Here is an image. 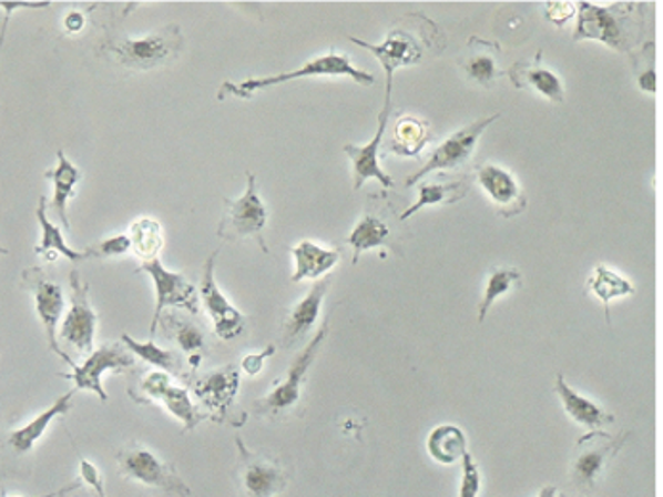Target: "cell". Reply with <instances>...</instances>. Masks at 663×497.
I'll return each mask as SVG.
<instances>
[{
	"mask_svg": "<svg viewBox=\"0 0 663 497\" xmlns=\"http://www.w3.org/2000/svg\"><path fill=\"white\" fill-rule=\"evenodd\" d=\"M574 41H599L622 54H633L646 33V7L641 2H618L599 7L580 2Z\"/></svg>",
	"mask_w": 663,
	"mask_h": 497,
	"instance_id": "6da1fadb",
	"label": "cell"
},
{
	"mask_svg": "<svg viewBox=\"0 0 663 497\" xmlns=\"http://www.w3.org/2000/svg\"><path fill=\"white\" fill-rule=\"evenodd\" d=\"M350 41L379 60L382 70L387 71V79H395L398 68L421 63L427 55L446 49L442 29L422 14L404 16L382 44H371L356 37H350Z\"/></svg>",
	"mask_w": 663,
	"mask_h": 497,
	"instance_id": "7a4b0ae2",
	"label": "cell"
},
{
	"mask_svg": "<svg viewBox=\"0 0 663 497\" xmlns=\"http://www.w3.org/2000/svg\"><path fill=\"white\" fill-rule=\"evenodd\" d=\"M182 47V31L176 23H171L152 36H110L100 44V52L126 70L150 71L174 62Z\"/></svg>",
	"mask_w": 663,
	"mask_h": 497,
	"instance_id": "3957f363",
	"label": "cell"
},
{
	"mask_svg": "<svg viewBox=\"0 0 663 497\" xmlns=\"http://www.w3.org/2000/svg\"><path fill=\"white\" fill-rule=\"evenodd\" d=\"M305 77H350L353 81L364 87H371L375 84V77L367 71L354 68L350 58L339 52H329V54L316 58L312 62L306 63L298 70L289 71V73H279V75L261 77V79H247L243 83H232L226 81L222 83L218 90V100L224 98L235 97L239 100H249L255 97L258 90H266L276 84L290 83L297 79H305Z\"/></svg>",
	"mask_w": 663,
	"mask_h": 497,
	"instance_id": "277c9868",
	"label": "cell"
},
{
	"mask_svg": "<svg viewBox=\"0 0 663 497\" xmlns=\"http://www.w3.org/2000/svg\"><path fill=\"white\" fill-rule=\"evenodd\" d=\"M327 332H329V322L325 320L324 325L319 327V332L312 337L310 343L303 348V353L298 354L295 362L290 364L284 379L277 381L264 398L253 404L256 415L276 419L279 415L297 408L298 402L303 398V385H305L306 375H308V369L314 364V359L318 356L319 348L324 345Z\"/></svg>",
	"mask_w": 663,
	"mask_h": 497,
	"instance_id": "5b68a950",
	"label": "cell"
},
{
	"mask_svg": "<svg viewBox=\"0 0 663 497\" xmlns=\"http://www.w3.org/2000/svg\"><path fill=\"white\" fill-rule=\"evenodd\" d=\"M239 462L235 467V483L242 497H274L287 488L290 470L276 457L253 452L243 440H235Z\"/></svg>",
	"mask_w": 663,
	"mask_h": 497,
	"instance_id": "8992f818",
	"label": "cell"
},
{
	"mask_svg": "<svg viewBox=\"0 0 663 497\" xmlns=\"http://www.w3.org/2000/svg\"><path fill=\"white\" fill-rule=\"evenodd\" d=\"M118 463L123 477L129 480L160 488L178 497L192 496L190 486L182 480L173 465L163 462L155 452L145 448L144 444L131 443L123 446L118 452Z\"/></svg>",
	"mask_w": 663,
	"mask_h": 497,
	"instance_id": "52a82bcc",
	"label": "cell"
},
{
	"mask_svg": "<svg viewBox=\"0 0 663 497\" xmlns=\"http://www.w3.org/2000/svg\"><path fill=\"white\" fill-rule=\"evenodd\" d=\"M266 222H268V211L256 192V176L253 173H247L245 194L237 200H224V214H222L216 234L228 242L253 237L263 247L264 253H268L263 237Z\"/></svg>",
	"mask_w": 663,
	"mask_h": 497,
	"instance_id": "ba28073f",
	"label": "cell"
},
{
	"mask_svg": "<svg viewBox=\"0 0 663 497\" xmlns=\"http://www.w3.org/2000/svg\"><path fill=\"white\" fill-rule=\"evenodd\" d=\"M140 272L152 277L155 287V314H153L150 333L155 337L160 329V320L166 308H184L192 316L200 314V297L195 285L182 272L165 268L160 258L142 264Z\"/></svg>",
	"mask_w": 663,
	"mask_h": 497,
	"instance_id": "9c48e42d",
	"label": "cell"
},
{
	"mask_svg": "<svg viewBox=\"0 0 663 497\" xmlns=\"http://www.w3.org/2000/svg\"><path fill=\"white\" fill-rule=\"evenodd\" d=\"M71 306L62 327L58 332V343L73 348L79 356H89L94 351L98 314L89 301V285L84 284L81 274L73 270L70 274Z\"/></svg>",
	"mask_w": 663,
	"mask_h": 497,
	"instance_id": "30bf717a",
	"label": "cell"
},
{
	"mask_svg": "<svg viewBox=\"0 0 663 497\" xmlns=\"http://www.w3.org/2000/svg\"><path fill=\"white\" fill-rule=\"evenodd\" d=\"M628 440V433L620 436H610L602 430H591L589 435L581 436L578 443V456L572 463V483L580 490H594L601 483L604 469L623 448Z\"/></svg>",
	"mask_w": 663,
	"mask_h": 497,
	"instance_id": "8fae6325",
	"label": "cell"
},
{
	"mask_svg": "<svg viewBox=\"0 0 663 497\" xmlns=\"http://www.w3.org/2000/svg\"><path fill=\"white\" fill-rule=\"evenodd\" d=\"M134 366V354L129 353V348L121 343H105L96 351L86 356L81 366L75 362L71 364V373H60L63 379L73 381L75 390H90L96 394L98 398L108 400L104 387H102V377L105 372H125Z\"/></svg>",
	"mask_w": 663,
	"mask_h": 497,
	"instance_id": "7c38bea8",
	"label": "cell"
},
{
	"mask_svg": "<svg viewBox=\"0 0 663 497\" xmlns=\"http://www.w3.org/2000/svg\"><path fill=\"white\" fill-rule=\"evenodd\" d=\"M23 284L33 293V301H35L37 316L41 320L44 333H47V341H49L50 351L58 354L65 364H73L70 354L62 351V346L58 343V324L62 320L63 311H65V297H63V290L60 285L52 282L41 268H28L23 272Z\"/></svg>",
	"mask_w": 663,
	"mask_h": 497,
	"instance_id": "4fadbf2b",
	"label": "cell"
},
{
	"mask_svg": "<svg viewBox=\"0 0 663 497\" xmlns=\"http://www.w3.org/2000/svg\"><path fill=\"white\" fill-rule=\"evenodd\" d=\"M498 119L499 113L490 115V118L478 119L475 123H470L469 126H465L461 131H457L456 134H451L448 140H443L442 144L438 145L435 152H432L425 166L406 180V186H415L417 182H421L425 176H429L435 171H449V169H457V166L465 165L470 160L472 152H475L482 132L491 123H496Z\"/></svg>",
	"mask_w": 663,
	"mask_h": 497,
	"instance_id": "5bb4252c",
	"label": "cell"
},
{
	"mask_svg": "<svg viewBox=\"0 0 663 497\" xmlns=\"http://www.w3.org/2000/svg\"><path fill=\"white\" fill-rule=\"evenodd\" d=\"M392 83H395V79H387L385 105H382L379 113V126H377L374 140L366 145H345V153L353 161L354 190L356 192L366 184L367 180L371 179L379 180L382 187L395 186V180L390 179L379 165L380 145H382V136L387 131L390 110H392Z\"/></svg>",
	"mask_w": 663,
	"mask_h": 497,
	"instance_id": "9a60e30c",
	"label": "cell"
},
{
	"mask_svg": "<svg viewBox=\"0 0 663 497\" xmlns=\"http://www.w3.org/2000/svg\"><path fill=\"white\" fill-rule=\"evenodd\" d=\"M216 256H218V251L208 256L205 268H203L200 301L205 306V311L208 312L211 320H213L216 337H221L222 341H234L245 332V316L235 308L234 304H230L226 295L216 285Z\"/></svg>",
	"mask_w": 663,
	"mask_h": 497,
	"instance_id": "2e32d148",
	"label": "cell"
},
{
	"mask_svg": "<svg viewBox=\"0 0 663 497\" xmlns=\"http://www.w3.org/2000/svg\"><path fill=\"white\" fill-rule=\"evenodd\" d=\"M239 390V367L230 364L215 372L200 375L194 381L195 398L207 408L208 419L222 423L228 419V412L234 406Z\"/></svg>",
	"mask_w": 663,
	"mask_h": 497,
	"instance_id": "e0dca14e",
	"label": "cell"
},
{
	"mask_svg": "<svg viewBox=\"0 0 663 497\" xmlns=\"http://www.w3.org/2000/svg\"><path fill=\"white\" fill-rule=\"evenodd\" d=\"M477 180L493 203V209L501 216L512 219L517 214L524 213L528 205L524 192L514 176L509 171H504L503 166L493 163L478 165Z\"/></svg>",
	"mask_w": 663,
	"mask_h": 497,
	"instance_id": "ac0fdd59",
	"label": "cell"
},
{
	"mask_svg": "<svg viewBox=\"0 0 663 497\" xmlns=\"http://www.w3.org/2000/svg\"><path fill=\"white\" fill-rule=\"evenodd\" d=\"M75 394V388L68 394H63L49 409H44L42 414L37 415L35 419H31L28 425L12 430L8 435L7 443L2 444L4 456H10L12 459H21V457L29 456L33 452V448H35L37 443L44 436V433L49 430L52 422L70 412Z\"/></svg>",
	"mask_w": 663,
	"mask_h": 497,
	"instance_id": "d6986e66",
	"label": "cell"
},
{
	"mask_svg": "<svg viewBox=\"0 0 663 497\" xmlns=\"http://www.w3.org/2000/svg\"><path fill=\"white\" fill-rule=\"evenodd\" d=\"M543 52L539 50L538 54L530 62H519L507 71L512 84L517 89L530 90L533 94L547 98L551 102L562 104L564 102V87L559 75L543 65Z\"/></svg>",
	"mask_w": 663,
	"mask_h": 497,
	"instance_id": "ffe728a7",
	"label": "cell"
},
{
	"mask_svg": "<svg viewBox=\"0 0 663 497\" xmlns=\"http://www.w3.org/2000/svg\"><path fill=\"white\" fill-rule=\"evenodd\" d=\"M459 68L472 83L491 87L504 71L499 68V47L480 37H470L465 54L459 58Z\"/></svg>",
	"mask_w": 663,
	"mask_h": 497,
	"instance_id": "44dd1931",
	"label": "cell"
},
{
	"mask_svg": "<svg viewBox=\"0 0 663 497\" xmlns=\"http://www.w3.org/2000/svg\"><path fill=\"white\" fill-rule=\"evenodd\" d=\"M327 291H329V280H322L318 284H314L303 301H298L290 308L284 322L285 346L297 345L298 341H303L314 329Z\"/></svg>",
	"mask_w": 663,
	"mask_h": 497,
	"instance_id": "7402d4cb",
	"label": "cell"
},
{
	"mask_svg": "<svg viewBox=\"0 0 663 497\" xmlns=\"http://www.w3.org/2000/svg\"><path fill=\"white\" fill-rule=\"evenodd\" d=\"M554 390L559 394L562 408L572 419H574L581 427L589 428V430H602V427L612 425L614 423V415L604 412L601 406H596L593 400H589L585 396L575 393L574 388L568 385L567 379L562 375H557L554 381Z\"/></svg>",
	"mask_w": 663,
	"mask_h": 497,
	"instance_id": "603a6c76",
	"label": "cell"
},
{
	"mask_svg": "<svg viewBox=\"0 0 663 497\" xmlns=\"http://www.w3.org/2000/svg\"><path fill=\"white\" fill-rule=\"evenodd\" d=\"M295 256V274L290 276L293 284L305 282V280H318L327 274L329 270L335 268V264L340 261V253L337 248H325L318 243L305 242L298 243L290 248Z\"/></svg>",
	"mask_w": 663,
	"mask_h": 497,
	"instance_id": "cb8c5ba5",
	"label": "cell"
},
{
	"mask_svg": "<svg viewBox=\"0 0 663 497\" xmlns=\"http://www.w3.org/2000/svg\"><path fill=\"white\" fill-rule=\"evenodd\" d=\"M44 176L52 180V184H54V197H52L50 207L54 209L55 216L62 222L65 232H71L68 203L75 195V186L83 179V173L65 158L63 150H58V163Z\"/></svg>",
	"mask_w": 663,
	"mask_h": 497,
	"instance_id": "d4e9b609",
	"label": "cell"
},
{
	"mask_svg": "<svg viewBox=\"0 0 663 497\" xmlns=\"http://www.w3.org/2000/svg\"><path fill=\"white\" fill-rule=\"evenodd\" d=\"M160 324L165 327L169 337L173 338L182 354H186L190 366H200L201 354L205 351V333L201 332L200 325L178 312H163Z\"/></svg>",
	"mask_w": 663,
	"mask_h": 497,
	"instance_id": "484cf974",
	"label": "cell"
},
{
	"mask_svg": "<svg viewBox=\"0 0 663 497\" xmlns=\"http://www.w3.org/2000/svg\"><path fill=\"white\" fill-rule=\"evenodd\" d=\"M37 221L41 224V243L37 245V255L44 256L47 261H55V256L62 255L71 261V263H79V261H86L89 255L86 251H75L65 243L62 230L58 229L55 224H52L47 214V197L42 195L39 201V207H37Z\"/></svg>",
	"mask_w": 663,
	"mask_h": 497,
	"instance_id": "4316f807",
	"label": "cell"
},
{
	"mask_svg": "<svg viewBox=\"0 0 663 497\" xmlns=\"http://www.w3.org/2000/svg\"><path fill=\"white\" fill-rule=\"evenodd\" d=\"M427 449L430 457L440 465H456L463 459L467 449V436L456 425H440L429 435Z\"/></svg>",
	"mask_w": 663,
	"mask_h": 497,
	"instance_id": "83f0119b",
	"label": "cell"
},
{
	"mask_svg": "<svg viewBox=\"0 0 663 497\" xmlns=\"http://www.w3.org/2000/svg\"><path fill=\"white\" fill-rule=\"evenodd\" d=\"M430 142L429 124L417 118H401L396 124L395 136L388 144V152L401 158H417Z\"/></svg>",
	"mask_w": 663,
	"mask_h": 497,
	"instance_id": "f1b7e54d",
	"label": "cell"
},
{
	"mask_svg": "<svg viewBox=\"0 0 663 497\" xmlns=\"http://www.w3.org/2000/svg\"><path fill=\"white\" fill-rule=\"evenodd\" d=\"M469 192V184L465 180H457V182H446V184H430V182H422L419 186V200L411 207L406 209L400 214V221H408L409 216L419 213L425 207H436V205H453L459 200H463Z\"/></svg>",
	"mask_w": 663,
	"mask_h": 497,
	"instance_id": "f546056e",
	"label": "cell"
},
{
	"mask_svg": "<svg viewBox=\"0 0 663 497\" xmlns=\"http://www.w3.org/2000/svg\"><path fill=\"white\" fill-rule=\"evenodd\" d=\"M390 237V229L385 221H380L377 214L367 213L359 219L358 224L354 226L353 232L346 237V243L353 247V263L358 264L359 255L366 253L369 248L387 245Z\"/></svg>",
	"mask_w": 663,
	"mask_h": 497,
	"instance_id": "4dcf8cb0",
	"label": "cell"
},
{
	"mask_svg": "<svg viewBox=\"0 0 663 497\" xmlns=\"http://www.w3.org/2000/svg\"><path fill=\"white\" fill-rule=\"evenodd\" d=\"M123 345L131 351L134 356H139L140 359H144L145 364H150V366L157 367L161 372L169 373V375H174V377H182V375H186L184 372V364H182V358H180L178 353H174V351H169V348H163V346L155 345L153 341H147V343H140L136 338H132L131 335H126L123 333Z\"/></svg>",
	"mask_w": 663,
	"mask_h": 497,
	"instance_id": "1f68e13d",
	"label": "cell"
},
{
	"mask_svg": "<svg viewBox=\"0 0 663 497\" xmlns=\"http://www.w3.org/2000/svg\"><path fill=\"white\" fill-rule=\"evenodd\" d=\"M588 287L594 297L601 298L604 304V316H606V324L610 325V301L618 297H628V295H635V287L628 280L618 276L615 272L606 268V266H596L593 270V276L588 280Z\"/></svg>",
	"mask_w": 663,
	"mask_h": 497,
	"instance_id": "d6a6232c",
	"label": "cell"
},
{
	"mask_svg": "<svg viewBox=\"0 0 663 497\" xmlns=\"http://www.w3.org/2000/svg\"><path fill=\"white\" fill-rule=\"evenodd\" d=\"M131 237V247L136 255L147 263V261H155L161 253V248L165 245L163 240V229L157 221H153L150 216H142L134 222L129 232Z\"/></svg>",
	"mask_w": 663,
	"mask_h": 497,
	"instance_id": "836d02e7",
	"label": "cell"
},
{
	"mask_svg": "<svg viewBox=\"0 0 663 497\" xmlns=\"http://www.w3.org/2000/svg\"><path fill=\"white\" fill-rule=\"evenodd\" d=\"M160 402H163L165 408L184 425V430H192L201 422L208 419L207 414H201L200 409L195 408L194 400L186 388L169 385L165 393L161 394Z\"/></svg>",
	"mask_w": 663,
	"mask_h": 497,
	"instance_id": "e575fe53",
	"label": "cell"
},
{
	"mask_svg": "<svg viewBox=\"0 0 663 497\" xmlns=\"http://www.w3.org/2000/svg\"><path fill=\"white\" fill-rule=\"evenodd\" d=\"M520 284H522V274H520L519 270L501 268V266L491 270L490 277H488V285H486L484 297L478 304V322L482 324L493 303L498 298L503 297V295H507L509 291L519 287Z\"/></svg>",
	"mask_w": 663,
	"mask_h": 497,
	"instance_id": "d590c367",
	"label": "cell"
},
{
	"mask_svg": "<svg viewBox=\"0 0 663 497\" xmlns=\"http://www.w3.org/2000/svg\"><path fill=\"white\" fill-rule=\"evenodd\" d=\"M631 62L633 70L636 71L639 87L646 92H656V44L649 41L644 42L639 52H633Z\"/></svg>",
	"mask_w": 663,
	"mask_h": 497,
	"instance_id": "8d00e7d4",
	"label": "cell"
},
{
	"mask_svg": "<svg viewBox=\"0 0 663 497\" xmlns=\"http://www.w3.org/2000/svg\"><path fill=\"white\" fill-rule=\"evenodd\" d=\"M131 248V237L126 234H119L108 237L92 247L84 248V251L89 258H113V256L126 255Z\"/></svg>",
	"mask_w": 663,
	"mask_h": 497,
	"instance_id": "74e56055",
	"label": "cell"
},
{
	"mask_svg": "<svg viewBox=\"0 0 663 497\" xmlns=\"http://www.w3.org/2000/svg\"><path fill=\"white\" fill-rule=\"evenodd\" d=\"M461 467H463V477H461V486H459V497L480 496L482 475H480L478 463L472 459L469 452L461 459Z\"/></svg>",
	"mask_w": 663,
	"mask_h": 497,
	"instance_id": "f35d334b",
	"label": "cell"
},
{
	"mask_svg": "<svg viewBox=\"0 0 663 497\" xmlns=\"http://www.w3.org/2000/svg\"><path fill=\"white\" fill-rule=\"evenodd\" d=\"M173 385L171 375L165 372H152L145 375L144 379L140 381L139 393H142L139 400L140 404L145 402L160 400L161 394L165 393V388Z\"/></svg>",
	"mask_w": 663,
	"mask_h": 497,
	"instance_id": "ab89813d",
	"label": "cell"
},
{
	"mask_svg": "<svg viewBox=\"0 0 663 497\" xmlns=\"http://www.w3.org/2000/svg\"><path fill=\"white\" fill-rule=\"evenodd\" d=\"M575 14L574 2H547V20L553 21L554 26H564L568 20H572Z\"/></svg>",
	"mask_w": 663,
	"mask_h": 497,
	"instance_id": "60d3db41",
	"label": "cell"
},
{
	"mask_svg": "<svg viewBox=\"0 0 663 497\" xmlns=\"http://www.w3.org/2000/svg\"><path fill=\"white\" fill-rule=\"evenodd\" d=\"M274 354H276V346L274 345L266 346L263 353L247 354V356L242 359L243 372L247 373V375H251V377H255V375H258V373L263 372L266 359H268L269 356H274Z\"/></svg>",
	"mask_w": 663,
	"mask_h": 497,
	"instance_id": "b9f144b4",
	"label": "cell"
},
{
	"mask_svg": "<svg viewBox=\"0 0 663 497\" xmlns=\"http://www.w3.org/2000/svg\"><path fill=\"white\" fill-rule=\"evenodd\" d=\"M79 467H81V478H83V483L92 486V488L96 490L98 497H108V494H105L104 490V480H102V475H100V470L96 469V465H92V463L86 462V459H81Z\"/></svg>",
	"mask_w": 663,
	"mask_h": 497,
	"instance_id": "7bdbcfd3",
	"label": "cell"
},
{
	"mask_svg": "<svg viewBox=\"0 0 663 497\" xmlns=\"http://www.w3.org/2000/svg\"><path fill=\"white\" fill-rule=\"evenodd\" d=\"M86 26V14L81 10H71L70 14L63 18V29L70 33V36H76L83 31Z\"/></svg>",
	"mask_w": 663,
	"mask_h": 497,
	"instance_id": "ee69618b",
	"label": "cell"
},
{
	"mask_svg": "<svg viewBox=\"0 0 663 497\" xmlns=\"http://www.w3.org/2000/svg\"><path fill=\"white\" fill-rule=\"evenodd\" d=\"M0 7L12 14L16 8H44L50 7V2H0Z\"/></svg>",
	"mask_w": 663,
	"mask_h": 497,
	"instance_id": "f6af8a7d",
	"label": "cell"
},
{
	"mask_svg": "<svg viewBox=\"0 0 663 497\" xmlns=\"http://www.w3.org/2000/svg\"><path fill=\"white\" fill-rule=\"evenodd\" d=\"M81 486H83V483L70 484V486H65V488H62V490L50 491V494H47V496H39V497H63V496H68V494H71V491L79 490V488H81ZM4 497H23V496H4Z\"/></svg>",
	"mask_w": 663,
	"mask_h": 497,
	"instance_id": "bcb514c9",
	"label": "cell"
},
{
	"mask_svg": "<svg viewBox=\"0 0 663 497\" xmlns=\"http://www.w3.org/2000/svg\"><path fill=\"white\" fill-rule=\"evenodd\" d=\"M538 497H557V486H551V484H547V486H543V488H541V491H539Z\"/></svg>",
	"mask_w": 663,
	"mask_h": 497,
	"instance_id": "7dc6e473",
	"label": "cell"
},
{
	"mask_svg": "<svg viewBox=\"0 0 663 497\" xmlns=\"http://www.w3.org/2000/svg\"><path fill=\"white\" fill-rule=\"evenodd\" d=\"M8 20H10V12H7V18H4V23H2V31H0V52H2V44H4V37H7Z\"/></svg>",
	"mask_w": 663,
	"mask_h": 497,
	"instance_id": "c3c4849f",
	"label": "cell"
},
{
	"mask_svg": "<svg viewBox=\"0 0 663 497\" xmlns=\"http://www.w3.org/2000/svg\"><path fill=\"white\" fill-rule=\"evenodd\" d=\"M560 497H567V496H560Z\"/></svg>",
	"mask_w": 663,
	"mask_h": 497,
	"instance_id": "681fc988",
	"label": "cell"
}]
</instances>
